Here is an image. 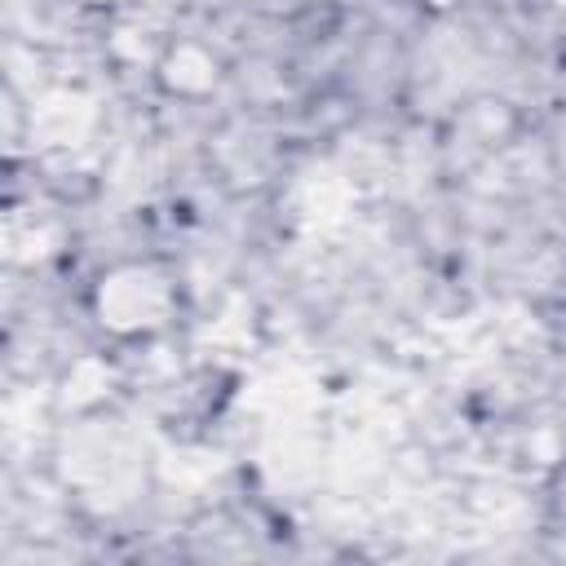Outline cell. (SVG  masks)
Instances as JSON below:
<instances>
[{"label":"cell","instance_id":"1","mask_svg":"<svg viewBox=\"0 0 566 566\" xmlns=\"http://www.w3.org/2000/svg\"><path fill=\"white\" fill-rule=\"evenodd\" d=\"M181 310L177 274H168L159 261H115L97 274L88 292L93 323L115 340H155L172 327Z\"/></svg>","mask_w":566,"mask_h":566}]
</instances>
